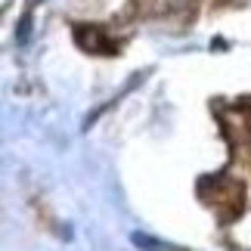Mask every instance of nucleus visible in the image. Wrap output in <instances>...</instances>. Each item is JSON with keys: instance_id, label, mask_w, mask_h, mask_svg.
Returning a JSON list of instances; mask_svg holds the SVG:
<instances>
[{"instance_id": "f257e3e1", "label": "nucleus", "mask_w": 251, "mask_h": 251, "mask_svg": "<svg viewBox=\"0 0 251 251\" xmlns=\"http://www.w3.org/2000/svg\"><path fill=\"white\" fill-rule=\"evenodd\" d=\"M75 37H78L81 47H87V50H93V53H115L118 50V44H112L100 28H90V31H87V28H78Z\"/></svg>"}]
</instances>
